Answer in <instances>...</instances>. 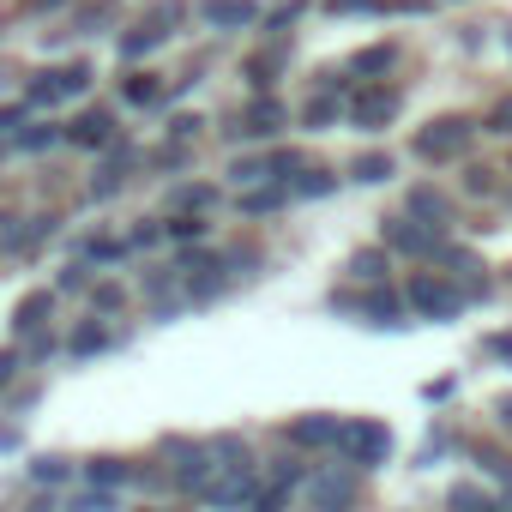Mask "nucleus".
Instances as JSON below:
<instances>
[{"instance_id": "obj_20", "label": "nucleus", "mask_w": 512, "mask_h": 512, "mask_svg": "<svg viewBox=\"0 0 512 512\" xmlns=\"http://www.w3.org/2000/svg\"><path fill=\"white\" fill-rule=\"evenodd\" d=\"M217 205H223L217 181H181V187H169V217H205Z\"/></svg>"}, {"instance_id": "obj_53", "label": "nucleus", "mask_w": 512, "mask_h": 512, "mask_svg": "<svg viewBox=\"0 0 512 512\" xmlns=\"http://www.w3.org/2000/svg\"><path fill=\"white\" fill-rule=\"evenodd\" d=\"M482 356L500 362V368H512V332H488V338H482Z\"/></svg>"}, {"instance_id": "obj_30", "label": "nucleus", "mask_w": 512, "mask_h": 512, "mask_svg": "<svg viewBox=\"0 0 512 512\" xmlns=\"http://www.w3.org/2000/svg\"><path fill=\"white\" fill-rule=\"evenodd\" d=\"M91 290H97V266L73 253V260L61 266V278H55V296H91Z\"/></svg>"}, {"instance_id": "obj_32", "label": "nucleus", "mask_w": 512, "mask_h": 512, "mask_svg": "<svg viewBox=\"0 0 512 512\" xmlns=\"http://www.w3.org/2000/svg\"><path fill=\"white\" fill-rule=\"evenodd\" d=\"M13 145L37 157V151H55V145H67V127H61V121H31V127L13 139Z\"/></svg>"}, {"instance_id": "obj_1", "label": "nucleus", "mask_w": 512, "mask_h": 512, "mask_svg": "<svg viewBox=\"0 0 512 512\" xmlns=\"http://www.w3.org/2000/svg\"><path fill=\"white\" fill-rule=\"evenodd\" d=\"M404 308H410L416 320L446 326V320L464 314V296H458V284H452L446 272H410V278H404Z\"/></svg>"}, {"instance_id": "obj_12", "label": "nucleus", "mask_w": 512, "mask_h": 512, "mask_svg": "<svg viewBox=\"0 0 512 512\" xmlns=\"http://www.w3.org/2000/svg\"><path fill=\"white\" fill-rule=\"evenodd\" d=\"M338 434H344V416H332V410L296 416V422L284 428V440H290L296 452H338Z\"/></svg>"}, {"instance_id": "obj_56", "label": "nucleus", "mask_w": 512, "mask_h": 512, "mask_svg": "<svg viewBox=\"0 0 512 512\" xmlns=\"http://www.w3.org/2000/svg\"><path fill=\"white\" fill-rule=\"evenodd\" d=\"M49 7H61V0H31V13H49Z\"/></svg>"}, {"instance_id": "obj_52", "label": "nucleus", "mask_w": 512, "mask_h": 512, "mask_svg": "<svg viewBox=\"0 0 512 512\" xmlns=\"http://www.w3.org/2000/svg\"><path fill=\"white\" fill-rule=\"evenodd\" d=\"M133 247H157V241H169V229H163V217H139V229L127 235Z\"/></svg>"}, {"instance_id": "obj_34", "label": "nucleus", "mask_w": 512, "mask_h": 512, "mask_svg": "<svg viewBox=\"0 0 512 512\" xmlns=\"http://www.w3.org/2000/svg\"><path fill=\"white\" fill-rule=\"evenodd\" d=\"M470 458L482 464V476L506 482V494H512V452H500V446H488V440H470Z\"/></svg>"}, {"instance_id": "obj_22", "label": "nucleus", "mask_w": 512, "mask_h": 512, "mask_svg": "<svg viewBox=\"0 0 512 512\" xmlns=\"http://www.w3.org/2000/svg\"><path fill=\"white\" fill-rule=\"evenodd\" d=\"M392 67H398V43H374V49H356V55H350L356 85H386Z\"/></svg>"}, {"instance_id": "obj_6", "label": "nucleus", "mask_w": 512, "mask_h": 512, "mask_svg": "<svg viewBox=\"0 0 512 512\" xmlns=\"http://www.w3.org/2000/svg\"><path fill=\"white\" fill-rule=\"evenodd\" d=\"M356 494H362V470L356 464H314L302 500L314 512H356Z\"/></svg>"}, {"instance_id": "obj_8", "label": "nucleus", "mask_w": 512, "mask_h": 512, "mask_svg": "<svg viewBox=\"0 0 512 512\" xmlns=\"http://www.w3.org/2000/svg\"><path fill=\"white\" fill-rule=\"evenodd\" d=\"M398 109H404V91L398 85H356L350 103H344L350 127H362V133H386L398 121Z\"/></svg>"}, {"instance_id": "obj_10", "label": "nucleus", "mask_w": 512, "mask_h": 512, "mask_svg": "<svg viewBox=\"0 0 512 512\" xmlns=\"http://www.w3.org/2000/svg\"><path fill=\"white\" fill-rule=\"evenodd\" d=\"M284 121H290V115H284V103L266 91V97H253V103L235 115V127H223V133H229V139H278V133H284Z\"/></svg>"}, {"instance_id": "obj_58", "label": "nucleus", "mask_w": 512, "mask_h": 512, "mask_svg": "<svg viewBox=\"0 0 512 512\" xmlns=\"http://www.w3.org/2000/svg\"><path fill=\"white\" fill-rule=\"evenodd\" d=\"M488 512H512V500H494V506H488Z\"/></svg>"}, {"instance_id": "obj_27", "label": "nucleus", "mask_w": 512, "mask_h": 512, "mask_svg": "<svg viewBox=\"0 0 512 512\" xmlns=\"http://www.w3.org/2000/svg\"><path fill=\"white\" fill-rule=\"evenodd\" d=\"M73 253H79V260H91V266H115V260H127V253H133V241H121V235H79Z\"/></svg>"}, {"instance_id": "obj_35", "label": "nucleus", "mask_w": 512, "mask_h": 512, "mask_svg": "<svg viewBox=\"0 0 512 512\" xmlns=\"http://www.w3.org/2000/svg\"><path fill=\"white\" fill-rule=\"evenodd\" d=\"M229 181H235V187H266V181H272V163H266V151H247V157H235V163H229Z\"/></svg>"}, {"instance_id": "obj_54", "label": "nucleus", "mask_w": 512, "mask_h": 512, "mask_svg": "<svg viewBox=\"0 0 512 512\" xmlns=\"http://www.w3.org/2000/svg\"><path fill=\"white\" fill-rule=\"evenodd\" d=\"M326 13H392V0H326Z\"/></svg>"}, {"instance_id": "obj_41", "label": "nucleus", "mask_w": 512, "mask_h": 512, "mask_svg": "<svg viewBox=\"0 0 512 512\" xmlns=\"http://www.w3.org/2000/svg\"><path fill=\"white\" fill-rule=\"evenodd\" d=\"M338 115H344V103H338V97H308V103H302V127H314V133H320V127H332Z\"/></svg>"}, {"instance_id": "obj_44", "label": "nucleus", "mask_w": 512, "mask_h": 512, "mask_svg": "<svg viewBox=\"0 0 512 512\" xmlns=\"http://www.w3.org/2000/svg\"><path fill=\"white\" fill-rule=\"evenodd\" d=\"M31 127V103L19 97V103H0V139H19Z\"/></svg>"}, {"instance_id": "obj_2", "label": "nucleus", "mask_w": 512, "mask_h": 512, "mask_svg": "<svg viewBox=\"0 0 512 512\" xmlns=\"http://www.w3.org/2000/svg\"><path fill=\"white\" fill-rule=\"evenodd\" d=\"M91 61H61V67H43V73H31L25 79V103L31 109H61V103H73V97H85L91 91Z\"/></svg>"}, {"instance_id": "obj_31", "label": "nucleus", "mask_w": 512, "mask_h": 512, "mask_svg": "<svg viewBox=\"0 0 512 512\" xmlns=\"http://www.w3.org/2000/svg\"><path fill=\"white\" fill-rule=\"evenodd\" d=\"M290 193H296V199H332V193H338V169L314 163V169H302V175L290 181Z\"/></svg>"}, {"instance_id": "obj_59", "label": "nucleus", "mask_w": 512, "mask_h": 512, "mask_svg": "<svg viewBox=\"0 0 512 512\" xmlns=\"http://www.w3.org/2000/svg\"><path fill=\"white\" fill-rule=\"evenodd\" d=\"M139 512H175V506H139Z\"/></svg>"}, {"instance_id": "obj_61", "label": "nucleus", "mask_w": 512, "mask_h": 512, "mask_svg": "<svg viewBox=\"0 0 512 512\" xmlns=\"http://www.w3.org/2000/svg\"><path fill=\"white\" fill-rule=\"evenodd\" d=\"M506 284H512V266H506Z\"/></svg>"}, {"instance_id": "obj_46", "label": "nucleus", "mask_w": 512, "mask_h": 512, "mask_svg": "<svg viewBox=\"0 0 512 512\" xmlns=\"http://www.w3.org/2000/svg\"><path fill=\"white\" fill-rule=\"evenodd\" d=\"M344 73H350V67H320V73H314V97H344V91H350Z\"/></svg>"}, {"instance_id": "obj_3", "label": "nucleus", "mask_w": 512, "mask_h": 512, "mask_svg": "<svg viewBox=\"0 0 512 512\" xmlns=\"http://www.w3.org/2000/svg\"><path fill=\"white\" fill-rule=\"evenodd\" d=\"M187 13H193L187 0H163V7H151L133 31H121V43H115V49H121V61H145L151 49H163V43L187 25Z\"/></svg>"}, {"instance_id": "obj_47", "label": "nucleus", "mask_w": 512, "mask_h": 512, "mask_svg": "<svg viewBox=\"0 0 512 512\" xmlns=\"http://www.w3.org/2000/svg\"><path fill=\"white\" fill-rule=\"evenodd\" d=\"M482 133H494V139H512V91L488 109V121H482Z\"/></svg>"}, {"instance_id": "obj_39", "label": "nucleus", "mask_w": 512, "mask_h": 512, "mask_svg": "<svg viewBox=\"0 0 512 512\" xmlns=\"http://www.w3.org/2000/svg\"><path fill=\"white\" fill-rule=\"evenodd\" d=\"M211 452H217V470H253V452H247L241 434H217Z\"/></svg>"}, {"instance_id": "obj_11", "label": "nucleus", "mask_w": 512, "mask_h": 512, "mask_svg": "<svg viewBox=\"0 0 512 512\" xmlns=\"http://www.w3.org/2000/svg\"><path fill=\"white\" fill-rule=\"evenodd\" d=\"M121 344V332L103 320V314H85V320H73V332L61 338V350L73 356V362H91V356H109Z\"/></svg>"}, {"instance_id": "obj_16", "label": "nucleus", "mask_w": 512, "mask_h": 512, "mask_svg": "<svg viewBox=\"0 0 512 512\" xmlns=\"http://www.w3.org/2000/svg\"><path fill=\"white\" fill-rule=\"evenodd\" d=\"M199 19L211 31H247V25L266 19V7H260V0H199Z\"/></svg>"}, {"instance_id": "obj_24", "label": "nucleus", "mask_w": 512, "mask_h": 512, "mask_svg": "<svg viewBox=\"0 0 512 512\" xmlns=\"http://www.w3.org/2000/svg\"><path fill=\"white\" fill-rule=\"evenodd\" d=\"M121 103H127V109H163V103H169V85H163L157 73H127V79H121Z\"/></svg>"}, {"instance_id": "obj_26", "label": "nucleus", "mask_w": 512, "mask_h": 512, "mask_svg": "<svg viewBox=\"0 0 512 512\" xmlns=\"http://www.w3.org/2000/svg\"><path fill=\"white\" fill-rule=\"evenodd\" d=\"M49 235H55V217H31L25 229H19V223L7 217V229H0V247H7V253H37V247H43Z\"/></svg>"}, {"instance_id": "obj_9", "label": "nucleus", "mask_w": 512, "mask_h": 512, "mask_svg": "<svg viewBox=\"0 0 512 512\" xmlns=\"http://www.w3.org/2000/svg\"><path fill=\"white\" fill-rule=\"evenodd\" d=\"M440 266H446V278L458 284L464 302H488V296H494V278H488V266L476 260L470 247H446V253H440Z\"/></svg>"}, {"instance_id": "obj_60", "label": "nucleus", "mask_w": 512, "mask_h": 512, "mask_svg": "<svg viewBox=\"0 0 512 512\" xmlns=\"http://www.w3.org/2000/svg\"><path fill=\"white\" fill-rule=\"evenodd\" d=\"M506 211H512V187H506Z\"/></svg>"}, {"instance_id": "obj_42", "label": "nucleus", "mask_w": 512, "mask_h": 512, "mask_svg": "<svg viewBox=\"0 0 512 512\" xmlns=\"http://www.w3.org/2000/svg\"><path fill=\"white\" fill-rule=\"evenodd\" d=\"M121 308H127V290H121L115 278H97V290H91V314L109 320V314H121Z\"/></svg>"}, {"instance_id": "obj_17", "label": "nucleus", "mask_w": 512, "mask_h": 512, "mask_svg": "<svg viewBox=\"0 0 512 512\" xmlns=\"http://www.w3.org/2000/svg\"><path fill=\"white\" fill-rule=\"evenodd\" d=\"M79 482H85V488H109V494H121L127 482H139V470H133V458L97 452V458H85V464H79Z\"/></svg>"}, {"instance_id": "obj_19", "label": "nucleus", "mask_w": 512, "mask_h": 512, "mask_svg": "<svg viewBox=\"0 0 512 512\" xmlns=\"http://www.w3.org/2000/svg\"><path fill=\"white\" fill-rule=\"evenodd\" d=\"M404 290H392V284H380V290H362V320L374 326V332H398L404 326Z\"/></svg>"}, {"instance_id": "obj_51", "label": "nucleus", "mask_w": 512, "mask_h": 512, "mask_svg": "<svg viewBox=\"0 0 512 512\" xmlns=\"http://www.w3.org/2000/svg\"><path fill=\"white\" fill-rule=\"evenodd\" d=\"M25 362H31V356H25L19 344H7V350H0V392H7V386L19 380V368H25Z\"/></svg>"}, {"instance_id": "obj_29", "label": "nucleus", "mask_w": 512, "mask_h": 512, "mask_svg": "<svg viewBox=\"0 0 512 512\" xmlns=\"http://www.w3.org/2000/svg\"><path fill=\"white\" fill-rule=\"evenodd\" d=\"M392 169H398V163H392V151H362L344 175H350L356 187H386V181H392Z\"/></svg>"}, {"instance_id": "obj_21", "label": "nucleus", "mask_w": 512, "mask_h": 512, "mask_svg": "<svg viewBox=\"0 0 512 512\" xmlns=\"http://www.w3.org/2000/svg\"><path fill=\"white\" fill-rule=\"evenodd\" d=\"M49 314H55V290H31V296H19V308H13V338H43L49 332Z\"/></svg>"}, {"instance_id": "obj_13", "label": "nucleus", "mask_w": 512, "mask_h": 512, "mask_svg": "<svg viewBox=\"0 0 512 512\" xmlns=\"http://www.w3.org/2000/svg\"><path fill=\"white\" fill-rule=\"evenodd\" d=\"M67 145L73 151H109L115 145V109H79L67 121Z\"/></svg>"}, {"instance_id": "obj_40", "label": "nucleus", "mask_w": 512, "mask_h": 512, "mask_svg": "<svg viewBox=\"0 0 512 512\" xmlns=\"http://www.w3.org/2000/svg\"><path fill=\"white\" fill-rule=\"evenodd\" d=\"M67 512H121V494H109V488H79V494H67Z\"/></svg>"}, {"instance_id": "obj_28", "label": "nucleus", "mask_w": 512, "mask_h": 512, "mask_svg": "<svg viewBox=\"0 0 512 512\" xmlns=\"http://www.w3.org/2000/svg\"><path fill=\"white\" fill-rule=\"evenodd\" d=\"M37 488H73V476H79V464L73 458H61V452H43V458H31V470H25Z\"/></svg>"}, {"instance_id": "obj_55", "label": "nucleus", "mask_w": 512, "mask_h": 512, "mask_svg": "<svg viewBox=\"0 0 512 512\" xmlns=\"http://www.w3.org/2000/svg\"><path fill=\"white\" fill-rule=\"evenodd\" d=\"M494 422H500V434L512 440V392H500V398H494Z\"/></svg>"}, {"instance_id": "obj_43", "label": "nucleus", "mask_w": 512, "mask_h": 512, "mask_svg": "<svg viewBox=\"0 0 512 512\" xmlns=\"http://www.w3.org/2000/svg\"><path fill=\"white\" fill-rule=\"evenodd\" d=\"M163 229H169L175 247H199L205 241V217H163Z\"/></svg>"}, {"instance_id": "obj_33", "label": "nucleus", "mask_w": 512, "mask_h": 512, "mask_svg": "<svg viewBox=\"0 0 512 512\" xmlns=\"http://www.w3.org/2000/svg\"><path fill=\"white\" fill-rule=\"evenodd\" d=\"M308 476H314V464H302V458H278V464H266V476H260V482H272V488L296 494V488H308Z\"/></svg>"}, {"instance_id": "obj_57", "label": "nucleus", "mask_w": 512, "mask_h": 512, "mask_svg": "<svg viewBox=\"0 0 512 512\" xmlns=\"http://www.w3.org/2000/svg\"><path fill=\"white\" fill-rule=\"evenodd\" d=\"M500 43H506V55H512V25H500Z\"/></svg>"}, {"instance_id": "obj_48", "label": "nucleus", "mask_w": 512, "mask_h": 512, "mask_svg": "<svg viewBox=\"0 0 512 512\" xmlns=\"http://www.w3.org/2000/svg\"><path fill=\"white\" fill-rule=\"evenodd\" d=\"M163 133H169L175 145H193V139L205 133V121H199V115H169V127H163Z\"/></svg>"}, {"instance_id": "obj_38", "label": "nucleus", "mask_w": 512, "mask_h": 512, "mask_svg": "<svg viewBox=\"0 0 512 512\" xmlns=\"http://www.w3.org/2000/svg\"><path fill=\"white\" fill-rule=\"evenodd\" d=\"M229 266H211V272H199L193 284H187V308H205V302H217L223 290H229V278H223Z\"/></svg>"}, {"instance_id": "obj_50", "label": "nucleus", "mask_w": 512, "mask_h": 512, "mask_svg": "<svg viewBox=\"0 0 512 512\" xmlns=\"http://www.w3.org/2000/svg\"><path fill=\"white\" fill-rule=\"evenodd\" d=\"M284 488H272V482H260V488H253V500H247V512H284Z\"/></svg>"}, {"instance_id": "obj_15", "label": "nucleus", "mask_w": 512, "mask_h": 512, "mask_svg": "<svg viewBox=\"0 0 512 512\" xmlns=\"http://www.w3.org/2000/svg\"><path fill=\"white\" fill-rule=\"evenodd\" d=\"M404 217H416V223H428V229H452V217H458V205L440 193V187H428V181H416L410 193H404Z\"/></svg>"}, {"instance_id": "obj_36", "label": "nucleus", "mask_w": 512, "mask_h": 512, "mask_svg": "<svg viewBox=\"0 0 512 512\" xmlns=\"http://www.w3.org/2000/svg\"><path fill=\"white\" fill-rule=\"evenodd\" d=\"M488 506H494V494L482 482H452L446 488V512H488Z\"/></svg>"}, {"instance_id": "obj_18", "label": "nucleus", "mask_w": 512, "mask_h": 512, "mask_svg": "<svg viewBox=\"0 0 512 512\" xmlns=\"http://www.w3.org/2000/svg\"><path fill=\"white\" fill-rule=\"evenodd\" d=\"M284 61H290V37H272V49H260V55H247V61H241V79H247L253 91H260V97H266V91L278 85V73H284Z\"/></svg>"}, {"instance_id": "obj_23", "label": "nucleus", "mask_w": 512, "mask_h": 512, "mask_svg": "<svg viewBox=\"0 0 512 512\" xmlns=\"http://www.w3.org/2000/svg\"><path fill=\"white\" fill-rule=\"evenodd\" d=\"M344 278L356 290H380L386 284V247H356L350 260H344Z\"/></svg>"}, {"instance_id": "obj_14", "label": "nucleus", "mask_w": 512, "mask_h": 512, "mask_svg": "<svg viewBox=\"0 0 512 512\" xmlns=\"http://www.w3.org/2000/svg\"><path fill=\"white\" fill-rule=\"evenodd\" d=\"M133 169H139V151L133 145H109L103 163H97V175H91V199H115L133 181Z\"/></svg>"}, {"instance_id": "obj_7", "label": "nucleus", "mask_w": 512, "mask_h": 512, "mask_svg": "<svg viewBox=\"0 0 512 512\" xmlns=\"http://www.w3.org/2000/svg\"><path fill=\"white\" fill-rule=\"evenodd\" d=\"M380 247L386 253H410V260H440L452 241H446V229H428V223H416V217L398 211V217L380 223Z\"/></svg>"}, {"instance_id": "obj_4", "label": "nucleus", "mask_w": 512, "mask_h": 512, "mask_svg": "<svg viewBox=\"0 0 512 512\" xmlns=\"http://www.w3.org/2000/svg\"><path fill=\"white\" fill-rule=\"evenodd\" d=\"M392 428L380 422V416H344V434H338V452H344V464H356V470H380L386 458H392Z\"/></svg>"}, {"instance_id": "obj_5", "label": "nucleus", "mask_w": 512, "mask_h": 512, "mask_svg": "<svg viewBox=\"0 0 512 512\" xmlns=\"http://www.w3.org/2000/svg\"><path fill=\"white\" fill-rule=\"evenodd\" d=\"M470 139H476V121H470V115H434V121L410 139V151H416L422 163H458V157L470 151Z\"/></svg>"}, {"instance_id": "obj_45", "label": "nucleus", "mask_w": 512, "mask_h": 512, "mask_svg": "<svg viewBox=\"0 0 512 512\" xmlns=\"http://www.w3.org/2000/svg\"><path fill=\"white\" fill-rule=\"evenodd\" d=\"M151 169H157V175H175V169H187V145H175V139H163V145L151 151Z\"/></svg>"}, {"instance_id": "obj_37", "label": "nucleus", "mask_w": 512, "mask_h": 512, "mask_svg": "<svg viewBox=\"0 0 512 512\" xmlns=\"http://www.w3.org/2000/svg\"><path fill=\"white\" fill-rule=\"evenodd\" d=\"M500 193V169L494 163H464V199H494Z\"/></svg>"}, {"instance_id": "obj_49", "label": "nucleus", "mask_w": 512, "mask_h": 512, "mask_svg": "<svg viewBox=\"0 0 512 512\" xmlns=\"http://www.w3.org/2000/svg\"><path fill=\"white\" fill-rule=\"evenodd\" d=\"M302 7H308V0H284V7H272V13H266V31H272V37H284V25H296V19H302Z\"/></svg>"}, {"instance_id": "obj_25", "label": "nucleus", "mask_w": 512, "mask_h": 512, "mask_svg": "<svg viewBox=\"0 0 512 512\" xmlns=\"http://www.w3.org/2000/svg\"><path fill=\"white\" fill-rule=\"evenodd\" d=\"M290 199H296V193H290V181H266V187H241V199H235V205H241L247 217H272V211H284Z\"/></svg>"}]
</instances>
